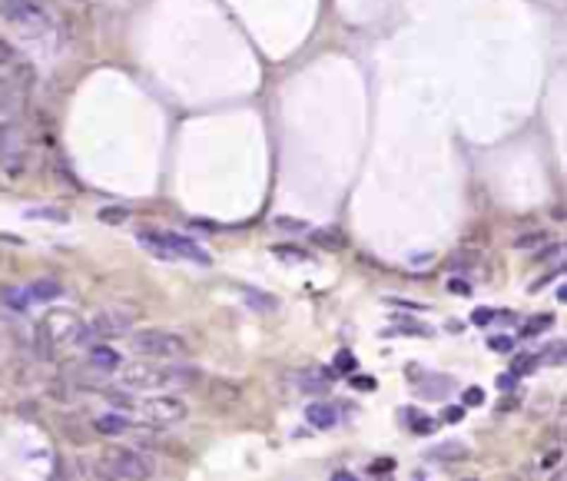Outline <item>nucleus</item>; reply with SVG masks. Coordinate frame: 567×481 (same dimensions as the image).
Returning a JSON list of instances; mask_svg holds the SVG:
<instances>
[{"instance_id": "nucleus-1", "label": "nucleus", "mask_w": 567, "mask_h": 481, "mask_svg": "<svg viewBox=\"0 0 567 481\" xmlns=\"http://www.w3.org/2000/svg\"><path fill=\"white\" fill-rule=\"evenodd\" d=\"M117 385L120 388H130V392H140V388H186V385H196L199 372L196 369H186V365H176V362H166V365H156V362H123L117 369Z\"/></svg>"}, {"instance_id": "nucleus-2", "label": "nucleus", "mask_w": 567, "mask_h": 481, "mask_svg": "<svg viewBox=\"0 0 567 481\" xmlns=\"http://www.w3.org/2000/svg\"><path fill=\"white\" fill-rule=\"evenodd\" d=\"M130 349L146 362H179L189 355V342L173 328H140L130 335Z\"/></svg>"}, {"instance_id": "nucleus-3", "label": "nucleus", "mask_w": 567, "mask_h": 481, "mask_svg": "<svg viewBox=\"0 0 567 481\" xmlns=\"http://www.w3.org/2000/svg\"><path fill=\"white\" fill-rule=\"evenodd\" d=\"M0 20L13 23L17 30L40 37V33L54 30V7L47 0H0Z\"/></svg>"}, {"instance_id": "nucleus-4", "label": "nucleus", "mask_w": 567, "mask_h": 481, "mask_svg": "<svg viewBox=\"0 0 567 481\" xmlns=\"http://www.w3.org/2000/svg\"><path fill=\"white\" fill-rule=\"evenodd\" d=\"M100 465L109 468L123 481H150L156 475L153 455L136 449V445H109V449L100 455Z\"/></svg>"}, {"instance_id": "nucleus-5", "label": "nucleus", "mask_w": 567, "mask_h": 481, "mask_svg": "<svg viewBox=\"0 0 567 481\" xmlns=\"http://www.w3.org/2000/svg\"><path fill=\"white\" fill-rule=\"evenodd\" d=\"M136 239H140V246L153 249L160 259H189V263H199V266H209V263H213V259H209V252H206V249H199V242H193L189 236H183V232L143 230Z\"/></svg>"}, {"instance_id": "nucleus-6", "label": "nucleus", "mask_w": 567, "mask_h": 481, "mask_svg": "<svg viewBox=\"0 0 567 481\" xmlns=\"http://www.w3.org/2000/svg\"><path fill=\"white\" fill-rule=\"evenodd\" d=\"M186 415H189V405L179 395H150V398H140L136 405H130V418L150 428L179 425Z\"/></svg>"}, {"instance_id": "nucleus-7", "label": "nucleus", "mask_w": 567, "mask_h": 481, "mask_svg": "<svg viewBox=\"0 0 567 481\" xmlns=\"http://www.w3.org/2000/svg\"><path fill=\"white\" fill-rule=\"evenodd\" d=\"M136 322V312L126 306H109V309H100L97 316L83 322L77 335V345H97L100 339H117V335H126Z\"/></svg>"}, {"instance_id": "nucleus-8", "label": "nucleus", "mask_w": 567, "mask_h": 481, "mask_svg": "<svg viewBox=\"0 0 567 481\" xmlns=\"http://www.w3.org/2000/svg\"><path fill=\"white\" fill-rule=\"evenodd\" d=\"M37 328L44 332V339L50 342L54 349H60V345H77L83 319H80L77 312H70V309H54V312H47L44 322H40Z\"/></svg>"}, {"instance_id": "nucleus-9", "label": "nucleus", "mask_w": 567, "mask_h": 481, "mask_svg": "<svg viewBox=\"0 0 567 481\" xmlns=\"http://www.w3.org/2000/svg\"><path fill=\"white\" fill-rule=\"evenodd\" d=\"M23 109V90L11 83L7 77H0V123H11Z\"/></svg>"}, {"instance_id": "nucleus-10", "label": "nucleus", "mask_w": 567, "mask_h": 481, "mask_svg": "<svg viewBox=\"0 0 567 481\" xmlns=\"http://www.w3.org/2000/svg\"><path fill=\"white\" fill-rule=\"evenodd\" d=\"M133 428V418L123 415V412H103V415L93 418V432L103 438H117V435H126Z\"/></svg>"}, {"instance_id": "nucleus-11", "label": "nucleus", "mask_w": 567, "mask_h": 481, "mask_svg": "<svg viewBox=\"0 0 567 481\" xmlns=\"http://www.w3.org/2000/svg\"><path fill=\"white\" fill-rule=\"evenodd\" d=\"M23 289L30 295V302H56V299L64 295V283H60V279H50V275L33 279V283H27Z\"/></svg>"}, {"instance_id": "nucleus-12", "label": "nucleus", "mask_w": 567, "mask_h": 481, "mask_svg": "<svg viewBox=\"0 0 567 481\" xmlns=\"http://www.w3.org/2000/svg\"><path fill=\"white\" fill-rule=\"evenodd\" d=\"M87 359L93 369H100V372H117L123 365V355L113 345H103V342H97V345H90L87 352Z\"/></svg>"}, {"instance_id": "nucleus-13", "label": "nucleus", "mask_w": 567, "mask_h": 481, "mask_svg": "<svg viewBox=\"0 0 567 481\" xmlns=\"http://www.w3.org/2000/svg\"><path fill=\"white\" fill-rule=\"evenodd\" d=\"M20 156V133L11 123H0V163L11 166V160Z\"/></svg>"}, {"instance_id": "nucleus-14", "label": "nucleus", "mask_w": 567, "mask_h": 481, "mask_svg": "<svg viewBox=\"0 0 567 481\" xmlns=\"http://www.w3.org/2000/svg\"><path fill=\"white\" fill-rule=\"evenodd\" d=\"M209 398H213L216 405H222V408H229V405H236L242 398V388L236 382L216 379V382H209Z\"/></svg>"}, {"instance_id": "nucleus-15", "label": "nucleus", "mask_w": 567, "mask_h": 481, "mask_svg": "<svg viewBox=\"0 0 567 481\" xmlns=\"http://www.w3.org/2000/svg\"><path fill=\"white\" fill-rule=\"evenodd\" d=\"M306 422L312 428H332L338 422V412L332 408V405L316 402V405H309V408H306Z\"/></svg>"}, {"instance_id": "nucleus-16", "label": "nucleus", "mask_w": 567, "mask_h": 481, "mask_svg": "<svg viewBox=\"0 0 567 481\" xmlns=\"http://www.w3.org/2000/svg\"><path fill=\"white\" fill-rule=\"evenodd\" d=\"M0 302L13 312H27L30 309V295L23 285H0Z\"/></svg>"}, {"instance_id": "nucleus-17", "label": "nucleus", "mask_w": 567, "mask_h": 481, "mask_svg": "<svg viewBox=\"0 0 567 481\" xmlns=\"http://www.w3.org/2000/svg\"><path fill=\"white\" fill-rule=\"evenodd\" d=\"M428 458H435V461H461V458H468V449H465L461 441H448V445H435V449L428 451Z\"/></svg>"}, {"instance_id": "nucleus-18", "label": "nucleus", "mask_w": 567, "mask_h": 481, "mask_svg": "<svg viewBox=\"0 0 567 481\" xmlns=\"http://www.w3.org/2000/svg\"><path fill=\"white\" fill-rule=\"evenodd\" d=\"M551 242V232L547 230H527L521 236H514V249H541Z\"/></svg>"}, {"instance_id": "nucleus-19", "label": "nucleus", "mask_w": 567, "mask_h": 481, "mask_svg": "<svg viewBox=\"0 0 567 481\" xmlns=\"http://www.w3.org/2000/svg\"><path fill=\"white\" fill-rule=\"evenodd\" d=\"M309 236H312V242L322 246V249H342V246H345V239H342L338 230H309Z\"/></svg>"}, {"instance_id": "nucleus-20", "label": "nucleus", "mask_w": 567, "mask_h": 481, "mask_svg": "<svg viewBox=\"0 0 567 481\" xmlns=\"http://www.w3.org/2000/svg\"><path fill=\"white\" fill-rule=\"evenodd\" d=\"M295 385H299L302 392H326L332 382H328V375H326V372H302Z\"/></svg>"}, {"instance_id": "nucleus-21", "label": "nucleus", "mask_w": 567, "mask_h": 481, "mask_svg": "<svg viewBox=\"0 0 567 481\" xmlns=\"http://www.w3.org/2000/svg\"><path fill=\"white\" fill-rule=\"evenodd\" d=\"M273 256L275 259H285V263H309L312 256H309L306 249H299V246H273Z\"/></svg>"}, {"instance_id": "nucleus-22", "label": "nucleus", "mask_w": 567, "mask_h": 481, "mask_svg": "<svg viewBox=\"0 0 567 481\" xmlns=\"http://www.w3.org/2000/svg\"><path fill=\"white\" fill-rule=\"evenodd\" d=\"M130 219V209L126 206H103L100 209V222H107V226H117V222H126Z\"/></svg>"}, {"instance_id": "nucleus-23", "label": "nucleus", "mask_w": 567, "mask_h": 481, "mask_svg": "<svg viewBox=\"0 0 567 481\" xmlns=\"http://www.w3.org/2000/svg\"><path fill=\"white\" fill-rule=\"evenodd\" d=\"M273 226H275V230H285V232H309V230H312L306 219H292V216H275Z\"/></svg>"}, {"instance_id": "nucleus-24", "label": "nucleus", "mask_w": 567, "mask_h": 481, "mask_svg": "<svg viewBox=\"0 0 567 481\" xmlns=\"http://www.w3.org/2000/svg\"><path fill=\"white\" fill-rule=\"evenodd\" d=\"M242 295H246V302L256 309H262V312H269V309H275V299L265 292H256V289H242Z\"/></svg>"}, {"instance_id": "nucleus-25", "label": "nucleus", "mask_w": 567, "mask_h": 481, "mask_svg": "<svg viewBox=\"0 0 567 481\" xmlns=\"http://www.w3.org/2000/svg\"><path fill=\"white\" fill-rule=\"evenodd\" d=\"M13 64H20V54H17V47H11L7 40H0V70H11Z\"/></svg>"}, {"instance_id": "nucleus-26", "label": "nucleus", "mask_w": 567, "mask_h": 481, "mask_svg": "<svg viewBox=\"0 0 567 481\" xmlns=\"http://www.w3.org/2000/svg\"><path fill=\"white\" fill-rule=\"evenodd\" d=\"M537 362H541V355H521V359H518V362H514V365H511V372H514V375L531 372V369H535Z\"/></svg>"}, {"instance_id": "nucleus-27", "label": "nucleus", "mask_w": 567, "mask_h": 481, "mask_svg": "<svg viewBox=\"0 0 567 481\" xmlns=\"http://www.w3.org/2000/svg\"><path fill=\"white\" fill-rule=\"evenodd\" d=\"M564 352H567L564 342H551V345H547V349L541 352V355H544L547 362H554V365H557V362H564Z\"/></svg>"}, {"instance_id": "nucleus-28", "label": "nucleus", "mask_w": 567, "mask_h": 481, "mask_svg": "<svg viewBox=\"0 0 567 481\" xmlns=\"http://www.w3.org/2000/svg\"><path fill=\"white\" fill-rule=\"evenodd\" d=\"M551 322H554L551 316H537V319H531V322H527V326L521 328V335H537V332H541L544 326H551Z\"/></svg>"}, {"instance_id": "nucleus-29", "label": "nucleus", "mask_w": 567, "mask_h": 481, "mask_svg": "<svg viewBox=\"0 0 567 481\" xmlns=\"http://www.w3.org/2000/svg\"><path fill=\"white\" fill-rule=\"evenodd\" d=\"M355 365H359V362H355V355H352V352H338V355H335V369H338V372H355Z\"/></svg>"}, {"instance_id": "nucleus-30", "label": "nucleus", "mask_w": 567, "mask_h": 481, "mask_svg": "<svg viewBox=\"0 0 567 481\" xmlns=\"http://www.w3.org/2000/svg\"><path fill=\"white\" fill-rule=\"evenodd\" d=\"M561 252H564V246H561V242H551V246H544V252L537 249V259H541V263H551V259H557Z\"/></svg>"}, {"instance_id": "nucleus-31", "label": "nucleus", "mask_w": 567, "mask_h": 481, "mask_svg": "<svg viewBox=\"0 0 567 481\" xmlns=\"http://www.w3.org/2000/svg\"><path fill=\"white\" fill-rule=\"evenodd\" d=\"M488 345L494 352H514V339H508V335H494V339H488Z\"/></svg>"}, {"instance_id": "nucleus-32", "label": "nucleus", "mask_w": 567, "mask_h": 481, "mask_svg": "<svg viewBox=\"0 0 567 481\" xmlns=\"http://www.w3.org/2000/svg\"><path fill=\"white\" fill-rule=\"evenodd\" d=\"M352 388L371 392V388H375V379H371V375H352Z\"/></svg>"}, {"instance_id": "nucleus-33", "label": "nucleus", "mask_w": 567, "mask_h": 481, "mask_svg": "<svg viewBox=\"0 0 567 481\" xmlns=\"http://www.w3.org/2000/svg\"><path fill=\"white\" fill-rule=\"evenodd\" d=\"M491 319H494L491 309H475V312H471V322H475V326H491Z\"/></svg>"}, {"instance_id": "nucleus-34", "label": "nucleus", "mask_w": 567, "mask_h": 481, "mask_svg": "<svg viewBox=\"0 0 567 481\" xmlns=\"http://www.w3.org/2000/svg\"><path fill=\"white\" fill-rule=\"evenodd\" d=\"M557 461H561V451H551V455H544V458L537 461V468H541V471H551V468H557Z\"/></svg>"}, {"instance_id": "nucleus-35", "label": "nucleus", "mask_w": 567, "mask_h": 481, "mask_svg": "<svg viewBox=\"0 0 567 481\" xmlns=\"http://www.w3.org/2000/svg\"><path fill=\"white\" fill-rule=\"evenodd\" d=\"M448 289H451V292H458V295H468L471 292V285L465 283V279H448Z\"/></svg>"}, {"instance_id": "nucleus-36", "label": "nucleus", "mask_w": 567, "mask_h": 481, "mask_svg": "<svg viewBox=\"0 0 567 481\" xmlns=\"http://www.w3.org/2000/svg\"><path fill=\"white\" fill-rule=\"evenodd\" d=\"M514 385H518V375L514 372H504L501 379H498V388H501V392H508V388H514Z\"/></svg>"}, {"instance_id": "nucleus-37", "label": "nucleus", "mask_w": 567, "mask_h": 481, "mask_svg": "<svg viewBox=\"0 0 567 481\" xmlns=\"http://www.w3.org/2000/svg\"><path fill=\"white\" fill-rule=\"evenodd\" d=\"M481 402H484V392H481V388H468V392H465V405H481Z\"/></svg>"}, {"instance_id": "nucleus-38", "label": "nucleus", "mask_w": 567, "mask_h": 481, "mask_svg": "<svg viewBox=\"0 0 567 481\" xmlns=\"http://www.w3.org/2000/svg\"><path fill=\"white\" fill-rule=\"evenodd\" d=\"M388 306H408V309H425L422 302H412V299H388Z\"/></svg>"}, {"instance_id": "nucleus-39", "label": "nucleus", "mask_w": 567, "mask_h": 481, "mask_svg": "<svg viewBox=\"0 0 567 481\" xmlns=\"http://www.w3.org/2000/svg\"><path fill=\"white\" fill-rule=\"evenodd\" d=\"M392 468H395L392 458H382V461H375V465H371V471H392Z\"/></svg>"}, {"instance_id": "nucleus-40", "label": "nucleus", "mask_w": 567, "mask_h": 481, "mask_svg": "<svg viewBox=\"0 0 567 481\" xmlns=\"http://www.w3.org/2000/svg\"><path fill=\"white\" fill-rule=\"evenodd\" d=\"M448 422H458V418H465V405H461V408H448Z\"/></svg>"}, {"instance_id": "nucleus-41", "label": "nucleus", "mask_w": 567, "mask_h": 481, "mask_svg": "<svg viewBox=\"0 0 567 481\" xmlns=\"http://www.w3.org/2000/svg\"><path fill=\"white\" fill-rule=\"evenodd\" d=\"M332 481H355V475H352V471H335Z\"/></svg>"}, {"instance_id": "nucleus-42", "label": "nucleus", "mask_w": 567, "mask_h": 481, "mask_svg": "<svg viewBox=\"0 0 567 481\" xmlns=\"http://www.w3.org/2000/svg\"><path fill=\"white\" fill-rule=\"evenodd\" d=\"M551 481H567V478H564V471H554V478H551Z\"/></svg>"}, {"instance_id": "nucleus-43", "label": "nucleus", "mask_w": 567, "mask_h": 481, "mask_svg": "<svg viewBox=\"0 0 567 481\" xmlns=\"http://www.w3.org/2000/svg\"><path fill=\"white\" fill-rule=\"evenodd\" d=\"M73 4H87V0H73Z\"/></svg>"}, {"instance_id": "nucleus-44", "label": "nucleus", "mask_w": 567, "mask_h": 481, "mask_svg": "<svg viewBox=\"0 0 567 481\" xmlns=\"http://www.w3.org/2000/svg\"><path fill=\"white\" fill-rule=\"evenodd\" d=\"M465 481H475V478H465Z\"/></svg>"}]
</instances>
